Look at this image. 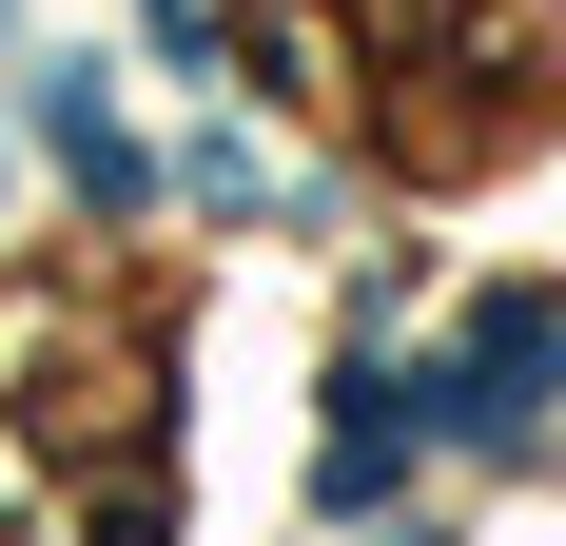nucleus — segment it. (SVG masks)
Segmentation results:
<instances>
[{
  "label": "nucleus",
  "instance_id": "obj_1",
  "mask_svg": "<svg viewBox=\"0 0 566 546\" xmlns=\"http://www.w3.org/2000/svg\"><path fill=\"white\" fill-rule=\"evenodd\" d=\"M547 371H566V313H547V293H509V313L469 332V371H450V430H527Z\"/></svg>",
  "mask_w": 566,
  "mask_h": 546
}]
</instances>
